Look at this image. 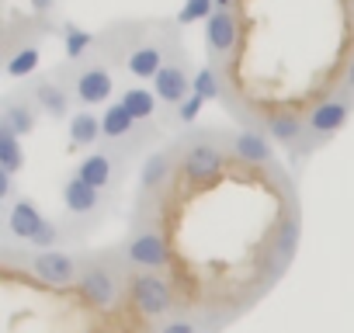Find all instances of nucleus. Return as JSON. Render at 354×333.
I'll return each instance as SVG.
<instances>
[{
  "mask_svg": "<svg viewBox=\"0 0 354 333\" xmlns=\"http://www.w3.org/2000/svg\"><path fill=\"white\" fill-rule=\"evenodd\" d=\"M118 101H122V108L139 125H153V115H156V94L153 91H146V87H125Z\"/></svg>",
  "mask_w": 354,
  "mask_h": 333,
  "instance_id": "obj_23",
  "label": "nucleus"
},
{
  "mask_svg": "<svg viewBox=\"0 0 354 333\" xmlns=\"http://www.w3.org/2000/svg\"><path fill=\"white\" fill-rule=\"evenodd\" d=\"M118 163H122V149H97V153H87L80 163H77V178L87 181L91 188L104 191L115 184V174H118Z\"/></svg>",
  "mask_w": 354,
  "mask_h": 333,
  "instance_id": "obj_13",
  "label": "nucleus"
},
{
  "mask_svg": "<svg viewBox=\"0 0 354 333\" xmlns=\"http://www.w3.org/2000/svg\"><path fill=\"white\" fill-rule=\"evenodd\" d=\"M25 267L35 274V281H42L49 288H73L80 281L84 260H77L66 250H39V254L25 257Z\"/></svg>",
  "mask_w": 354,
  "mask_h": 333,
  "instance_id": "obj_8",
  "label": "nucleus"
},
{
  "mask_svg": "<svg viewBox=\"0 0 354 333\" xmlns=\"http://www.w3.org/2000/svg\"><path fill=\"white\" fill-rule=\"evenodd\" d=\"M167 66V53L160 42H136L125 53V70L136 80H156V73Z\"/></svg>",
  "mask_w": 354,
  "mask_h": 333,
  "instance_id": "obj_19",
  "label": "nucleus"
},
{
  "mask_svg": "<svg viewBox=\"0 0 354 333\" xmlns=\"http://www.w3.org/2000/svg\"><path fill=\"white\" fill-rule=\"evenodd\" d=\"M59 240H63V229H59V222L46 219V226L39 229V236H35L28 247H35V250H59Z\"/></svg>",
  "mask_w": 354,
  "mask_h": 333,
  "instance_id": "obj_28",
  "label": "nucleus"
},
{
  "mask_svg": "<svg viewBox=\"0 0 354 333\" xmlns=\"http://www.w3.org/2000/svg\"><path fill=\"white\" fill-rule=\"evenodd\" d=\"M216 11H236V0H216Z\"/></svg>",
  "mask_w": 354,
  "mask_h": 333,
  "instance_id": "obj_34",
  "label": "nucleus"
},
{
  "mask_svg": "<svg viewBox=\"0 0 354 333\" xmlns=\"http://www.w3.org/2000/svg\"><path fill=\"white\" fill-rule=\"evenodd\" d=\"M230 149L240 163L247 166H268L271 163V139L268 132H257V129H243L230 139Z\"/></svg>",
  "mask_w": 354,
  "mask_h": 333,
  "instance_id": "obj_20",
  "label": "nucleus"
},
{
  "mask_svg": "<svg viewBox=\"0 0 354 333\" xmlns=\"http://www.w3.org/2000/svg\"><path fill=\"white\" fill-rule=\"evenodd\" d=\"M240 46V18L236 11H216L205 21V49L212 56V63H223L236 53Z\"/></svg>",
  "mask_w": 354,
  "mask_h": 333,
  "instance_id": "obj_11",
  "label": "nucleus"
},
{
  "mask_svg": "<svg viewBox=\"0 0 354 333\" xmlns=\"http://www.w3.org/2000/svg\"><path fill=\"white\" fill-rule=\"evenodd\" d=\"M216 15V0H188L185 11H181V25H192V21H209Z\"/></svg>",
  "mask_w": 354,
  "mask_h": 333,
  "instance_id": "obj_27",
  "label": "nucleus"
},
{
  "mask_svg": "<svg viewBox=\"0 0 354 333\" xmlns=\"http://www.w3.org/2000/svg\"><path fill=\"white\" fill-rule=\"evenodd\" d=\"M0 202L4 205L15 202V174H4V171H0Z\"/></svg>",
  "mask_w": 354,
  "mask_h": 333,
  "instance_id": "obj_31",
  "label": "nucleus"
},
{
  "mask_svg": "<svg viewBox=\"0 0 354 333\" xmlns=\"http://www.w3.org/2000/svg\"><path fill=\"white\" fill-rule=\"evenodd\" d=\"M122 260L125 267H132L136 274L139 271H163L170 264V247L163 240V233L146 222V219H136V226L129 229L125 243H122Z\"/></svg>",
  "mask_w": 354,
  "mask_h": 333,
  "instance_id": "obj_2",
  "label": "nucleus"
},
{
  "mask_svg": "<svg viewBox=\"0 0 354 333\" xmlns=\"http://www.w3.org/2000/svg\"><path fill=\"white\" fill-rule=\"evenodd\" d=\"M39 104L32 101L28 91H18V94H8L4 97V108H0V125H8L11 132L18 135H32L35 125H39Z\"/></svg>",
  "mask_w": 354,
  "mask_h": 333,
  "instance_id": "obj_15",
  "label": "nucleus"
},
{
  "mask_svg": "<svg viewBox=\"0 0 354 333\" xmlns=\"http://www.w3.org/2000/svg\"><path fill=\"white\" fill-rule=\"evenodd\" d=\"M101 129H104V139H111L115 146H122V153L142 146L146 135L153 132V125H139V122L122 108V101H111V104L101 111Z\"/></svg>",
  "mask_w": 354,
  "mask_h": 333,
  "instance_id": "obj_9",
  "label": "nucleus"
},
{
  "mask_svg": "<svg viewBox=\"0 0 354 333\" xmlns=\"http://www.w3.org/2000/svg\"><path fill=\"white\" fill-rule=\"evenodd\" d=\"M28 8H32L35 15H49V11L56 8V0H28Z\"/></svg>",
  "mask_w": 354,
  "mask_h": 333,
  "instance_id": "obj_33",
  "label": "nucleus"
},
{
  "mask_svg": "<svg viewBox=\"0 0 354 333\" xmlns=\"http://www.w3.org/2000/svg\"><path fill=\"white\" fill-rule=\"evenodd\" d=\"M351 108H354V97L344 94V91H330L323 101H316V104L306 111V139H309V142H302L295 153H309L313 146H319V142H326L330 135H337V132L347 125Z\"/></svg>",
  "mask_w": 354,
  "mask_h": 333,
  "instance_id": "obj_3",
  "label": "nucleus"
},
{
  "mask_svg": "<svg viewBox=\"0 0 354 333\" xmlns=\"http://www.w3.org/2000/svg\"><path fill=\"white\" fill-rule=\"evenodd\" d=\"M125 264V260H122ZM118 260H111L108 254L101 257H87L84 267H80V281H77V292L87 305H94L97 312H108V309H118V302L125 298V288L132 278H125Z\"/></svg>",
  "mask_w": 354,
  "mask_h": 333,
  "instance_id": "obj_1",
  "label": "nucleus"
},
{
  "mask_svg": "<svg viewBox=\"0 0 354 333\" xmlns=\"http://www.w3.org/2000/svg\"><path fill=\"white\" fill-rule=\"evenodd\" d=\"M101 202H104V195H101L97 188H91L87 181H80L77 174H70V178L63 181V205H66L70 216L91 219V216L101 212Z\"/></svg>",
  "mask_w": 354,
  "mask_h": 333,
  "instance_id": "obj_18",
  "label": "nucleus"
},
{
  "mask_svg": "<svg viewBox=\"0 0 354 333\" xmlns=\"http://www.w3.org/2000/svg\"><path fill=\"white\" fill-rule=\"evenodd\" d=\"M21 166H25L21 135L11 132L8 125H0V171H4V174H18Z\"/></svg>",
  "mask_w": 354,
  "mask_h": 333,
  "instance_id": "obj_24",
  "label": "nucleus"
},
{
  "mask_svg": "<svg viewBox=\"0 0 354 333\" xmlns=\"http://www.w3.org/2000/svg\"><path fill=\"white\" fill-rule=\"evenodd\" d=\"M202 104H205V101H202L198 94H192L181 108H177V122H195V115L202 111Z\"/></svg>",
  "mask_w": 354,
  "mask_h": 333,
  "instance_id": "obj_30",
  "label": "nucleus"
},
{
  "mask_svg": "<svg viewBox=\"0 0 354 333\" xmlns=\"http://www.w3.org/2000/svg\"><path fill=\"white\" fill-rule=\"evenodd\" d=\"M195 94H198L202 101H219V97H223V73H219V63L202 66V70L195 73Z\"/></svg>",
  "mask_w": 354,
  "mask_h": 333,
  "instance_id": "obj_26",
  "label": "nucleus"
},
{
  "mask_svg": "<svg viewBox=\"0 0 354 333\" xmlns=\"http://www.w3.org/2000/svg\"><path fill=\"white\" fill-rule=\"evenodd\" d=\"M156 333H202V330H198V323L192 316H170V319H163L156 326Z\"/></svg>",
  "mask_w": 354,
  "mask_h": 333,
  "instance_id": "obj_29",
  "label": "nucleus"
},
{
  "mask_svg": "<svg viewBox=\"0 0 354 333\" xmlns=\"http://www.w3.org/2000/svg\"><path fill=\"white\" fill-rule=\"evenodd\" d=\"M28 94H32V101L39 104V111H42V115H49V118H66V115H70V108H73L70 84H59V80H56V73H53V77L35 80V84L28 87Z\"/></svg>",
  "mask_w": 354,
  "mask_h": 333,
  "instance_id": "obj_14",
  "label": "nucleus"
},
{
  "mask_svg": "<svg viewBox=\"0 0 354 333\" xmlns=\"http://www.w3.org/2000/svg\"><path fill=\"white\" fill-rule=\"evenodd\" d=\"M39 63H42V56H39L35 42H25V46H18V49H11L4 56V70H8L11 80H28L39 70Z\"/></svg>",
  "mask_w": 354,
  "mask_h": 333,
  "instance_id": "obj_22",
  "label": "nucleus"
},
{
  "mask_svg": "<svg viewBox=\"0 0 354 333\" xmlns=\"http://www.w3.org/2000/svg\"><path fill=\"white\" fill-rule=\"evenodd\" d=\"M174 171H177V156H174L170 149H156V153L139 166V191H142V198H153L156 191H163V188L170 184Z\"/></svg>",
  "mask_w": 354,
  "mask_h": 333,
  "instance_id": "obj_17",
  "label": "nucleus"
},
{
  "mask_svg": "<svg viewBox=\"0 0 354 333\" xmlns=\"http://www.w3.org/2000/svg\"><path fill=\"white\" fill-rule=\"evenodd\" d=\"M223 166H226V153L216 146V142H185L181 153H177V171L185 174L188 184H209L223 174Z\"/></svg>",
  "mask_w": 354,
  "mask_h": 333,
  "instance_id": "obj_7",
  "label": "nucleus"
},
{
  "mask_svg": "<svg viewBox=\"0 0 354 333\" xmlns=\"http://www.w3.org/2000/svg\"><path fill=\"white\" fill-rule=\"evenodd\" d=\"M63 39H66V59H70V66L87 63L91 46H94V35L84 32V28H77V25H63Z\"/></svg>",
  "mask_w": 354,
  "mask_h": 333,
  "instance_id": "obj_25",
  "label": "nucleus"
},
{
  "mask_svg": "<svg viewBox=\"0 0 354 333\" xmlns=\"http://www.w3.org/2000/svg\"><path fill=\"white\" fill-rule=\"evenodd\" d=\"M42 226H46V216H42V209H39L32 198H15V202L4 209V229H8L11 240L32 243Z\"/></svg>",
  "mask_w": 354,
  "mask_h": 333,
  "instance_id": "obj_12",
  "label": "nucleus"
},
{
  "mask_svg": "<svg viewBox=\"0 0 354 333\" xmlns=\"http://www.w3.org/2000/svg\"><path fill=\"white\" fill-rule=\"evenodd\" d=\"M299 236H302V219H299V209L288 205V212L278 216V222L271 229V240H268V250L261 257V271H264L268 281H278L288 271V264L299 250Z\"/></svg>",
  "mask_w": 354,
  "mask_h": 333,
  "instance_id": "obj_4",
  "label": "nucleus"
},
{
  "mask_svg": "<svg viewBox=\"0 0 354 333\" xmlns=\"http://www.w3.org/2000/svg\"><path fill=\"white\" fill-rule=\"evenodd\" d=\"M337 91H344V94H351L354 97V56L347 59V66H344V77H340V87Z\"/></svg>",
  "mask_w": 354,
  "mask_h": 333,
  "instance_id": "obj_32",
  "label": "nucleus"
},
{
  "mask_svg": "<svg viewBox=\"0 0 354 333\" xmlns=\"http://www.w3.org/2000/svg\"><path fill=\"white\" fill-rule=\"evenodd\" d=\"M129 302L136 305V312L142 319H170L177 298H174V285L160 274V271H139L129 281Z\"/></svg>",
  "mask_w": 354,
  "mask_h": 333,
  "instance_id": "obj_5",
  "label": "nucleus"
},
{
  "mask_svg": "<svg viewBox=\"0 0 354 333\" xmlns=\"http://www.w3.org/2000/svg\"><path fill=\"white\" fill-rule=\"evenodd\" d=\"M264 132H268V139H274L278 146L299 149V146L306 142V118H302L299 111L278 108V111H268V115H264Z\"/></svg>",
  "mask_w": 354,
  "mask_h": 333,
  "instance_id": "obj_16",
  "label": "nucleus"
},
{
  "mask_svg": "<svg viewBox=\"0 0 354 333\" xmlns=\"http://www.w3.org/2000/svg\"><path fill=\"white\" fill-rule=\"evenodd\" d=\"M153 94L160 104L167 108H181L192 94H195V77L188 73V66L181 59H167V66L156 73L153 80Z\"/></svg>",
  "mask_w": 354,
  "mask_h": 333,
  "instance_id": "obj_10",
  "label": "nucleus"
},
{
  "mask_svg": "<svg viewBox=\"0 0 354 333\" xmlns=\"http://www.w3.org/2000/svg\"><path fill=\"white\" fill-rule=\"evenodd\" d=\"M70 94L80 108H94V104H108L115 94V73L104 63H80L70 66Z\"/></svg>",
  "mask_w": 354,
  "mask_h": 333,
  "instance_id": "obj_6",
  "label": "nucleus"
},
{
  "mask_svg": "<svg viewBox=\"0 0 354 333\" xmlns=\"http://www.w3.org/2000/svg\"><path fill=\"white\" fill-rule=\"evenodd\" d=\"M97 139H104V129H101V115L94 111H73L70 115V146H94Z\"/></svg>",
  "mask_w": 354,
  "mask_h": 333,
  "instance_id": "obj_21",
  "label": "nucleus"
}]
</instances>
